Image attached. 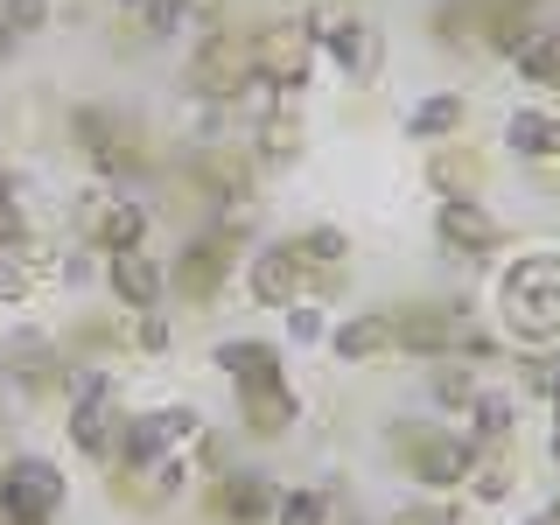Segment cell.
I'll list each match as a JSON object with an SVG mask.
<instances>
[{"label":"cell","mask_w":560,"mask_h":525,"mask_svg":"<svg viewBox=\"0 0 560 525\" xmlns=\"http://www.w3.org/2000/svg\"><path fill=\"white\" fill-rule=\"evenodd\" d=\"M385 442L399 448V463H407L413 483H428V490H463L469 469L483 463L477 434H448V428H434V420H399Z\"/></svg>","instance_id":"obj_1"},{"label":"cell","mask_w":560,"mask_h":525,"mask_svg":"<svg viewBox=\"0 0 560 525\" xmlns=\"http://www.w3.org/2000/svg\"><path fill=\"white\" fill-rule=\"evenodd\" d=\"M498 308L504 329L525 343H553L560 337V259H518L498 280Z\"/></svg>","instance_id":"obj_2"},{"label":"cell","mask_w":560,"mask_h":525,"mask_svg":"<svg viewBox=\"0 0 560 525\" xmlns=\"http://www.w3.org/2000/svg\"><path fill=\"white\" fill-rule=\"evenodd\" d=\"M63 504H70V477L49 455L0 463V525H57Z\"/></svg>","instance_id":"obj_3"},{"label":"cell","mask_w":560,"mask_h":525,"mask_svg":"<svg viewBox=\"0 0 560 525\" xmlns=\"http://www.w3.org/2000/svg\"><path fill=\"white\" fill-rule=\"evenodd\" d=\"M308 35H315V49L337 63L343 84H372V78H378V28H372V22H358V14L337 8V14H315Z\"/></svg>","instance_id":"obj_4"},{"label":"cell","mask_w":560,"mask_h":525,"mask_svg":"<svg viewBox=\"0 0 560 525\" xmlns=\"http://www.w3.org/2000/svg\"><path fill=\"white\" fill-rule=\"evenodd\" d=\"M224 280H232V232H203L168 259V288L189 294V302H210Z\"/></svg>","instance_id":"obj_5"},{"label":"cell","mask_w":560,"mask_h":525,"mask_svg":"<svg viewBox=\"0 0 560 525\" xmlns=\"http://www.w3.org/2000/svg\"><path fill=\"white\" fill-rule=\"evenodd\" d=\"M98 280H105V294H113L127 315H148V308H162V294H168V267L154 253H113L98 267Z\"/></svg>","instance_id":"obj_6"},{"label":"cell","mask_w":560,"mask_h":525,"mask_svg":"<svg viewBox=\"0 0 560 525\" xmlns=\"http://www.w3.org/2000/svg\"><path fill=\"white\" fill-rule=\"evenodd\" d=\"M434 238H442L448 253H463V259H490V253H504V224L490 218L477 197L434 203Z\"/></svg>","instance_id":"obj_7"},{"label":"cell","mask_w":560,"mask_h":525,"mask_svg":"<svg viewBox=\"0 0 560 525\" xmlns=\"http://www.w3.org/2000/svg\"><path fill=\"white\" fill-rule=\"evenodd\" d=\"M245 288H253L259 308H294V302H302V288H308L302 253H294L288 238H280V245H259L253 267H245Z\"/></svg>","instance_id":"obj_8"},{"label":"cell","mask_w":560,"mask_h":525,"mask_svg":"<svg viewBox=\"0 0 560 525\" xmlns=\"http://www.w3.org/2000/svg\"><path fill=\"white\" fill-rule=\"evenodd\" d=\"M148 232H154V210L140 203V197H98L92 203V245H98V259L148 253Z\"/></svg>","instance_id":"obj_9"},{"label":"cell","mask_w":560,"mask_h":525,"mask_svg":"<svg viewBox=\"0 0 560 525\" xmlns=\"http://www.w3.org/2000/svg\"><path fill=\"white\" fill-rule=\"evenodd\" d=\"M393 315H343L337 329H329V358L337 364H378V358H393Z\"/></svg>","instance_id":"obj_10"},{"label":"cell","mask_w":560,"mask_h":525,"mask_svg":"<svg viewBox=\"0 0 560 525\" xmlns=\"http://www.w3.org/2000/svg\"><path fill=\"white\" fill-rule=\"evenodd\" d=\"M238 413H245V434H288L302 420V393L288 378H267V385H238Z\"/></svg>","instance_id":"obj_11"},{"label":"cell","mask_w":560,"mask_h":525,"mask_svg":"<svg viewBox=\"0 0 560 525\" xmlns=\"http://www.w3.org/2000/svg\"><path fill=\"white\" fill-rule=\"evenodd\" d=\"M218 504H224V518H232V525H273V512H280V483L259 477V469H224Z\"/></svg>","instance_id":"obj_12"},{"label":"cell","mask_w":560,"mask_h":525,"mask_svg":"<svg viewBox=\"0 0 560 525\" xmlns=\"http://www.w3.org/2000/svg\"><path fill=\"white\" fill-rule=\"evenodd\" d=\"M63 428H70V448H78V455H92V463H113V448H119V428H127V413H119L113 399H78Z\"/></svg>","instance_id":"obj_13"},{"label":"cell","mask_w":560,"mask_h":525,"mask_svg":"<svg viewBox=\"0 0 560 525\" xmlns=\"http://www.w3.org/2000/svg\"><path fill=\"white\" fill-rule=\"evenodd\" d=\"M210 364H218L232 385H267V378H288L280 372V343L267 337H224L218 350H210Z\"/></svg>","instance_id":"obj_14"},{"label":"cell","mask_w":560,"mask_h":525,"mask_svg":"<svg viewBox=\"0 0 560 525\" xmlns=\"http://www.w3.org/2000/svg\"><path fill=\"white\" fill-rule=\"evenodd\" d=\"M504 148L518 162H560V113H539V105L504 113Z\"/></svg>","instance_id":"obj_15"},{"label":"cell","mask_w":560,"mask_h":525,"mask_svg":"<svg viewBox=\"0 0 560 525\" xmlns=\"http://www.w3.org/2000/svg\"><path fill=\"white\" fill-rule=\"evenodd\" d=\"M393 343L413 350V358H455V323L442 308H407L393 315Z\"/></svg>","instance_id":"obj_16"},{"label":"cell","mask_w":560,"mask_h":525,"mask_svg":"<svg viewBox=\"0 0 560 525\" xmlns=\"http://www.w3.org/2000/svg\"><path fill=\"white\" fill-rule=\"evenodd\" d=\"M463 113H469L463 92H428V98L407 113V140H420V148H442V140L463 133Z\"/></svg>","instance_id":"obj_17"},{"label":"cell","mask_w":560,"mask_h":525,"mask_svg":"<svg viewBox=\"0 0 560 525\" xmlns=\"http://www.w3.org/2000/svg\"><path fill=\"white\" fill-rule=\"evenodd\" d=\"M512 70H518L525 84H539V92H560V35L553 28H533L512 49Z\"/></svg>","instance_id":"obj_18"},{"label":"cell","mask_w":560,"mask_h":525,"mask_svg":"<svg viewBox=\"0 0 560 525\" xmlns=\"http://www.w3.org/2000/svg\"><path fill=\"white\" fill-rule=\"evenodd\" d=\"M518 428V399L512 393H490V385H477V399H469V434L490 448V442H512Z\"/></svg>","instance_id":"obj_19"},{"label":"cell","mask_w":560,"mask_h":525,"mask_svg":"<svg viewBox=\"0 0 560 525\" xmlns=\"http://www.w3.org/2000/svg\"><path fill=\"white\" fill-rule=\"evenodd\" d=\"M197 183L210 189V197H232V203H245V197H253V168H245L238 154H218V148H210V154H197Z\"/></svg>","instance_id":"obj_20"},{"label":"cell","mask_w":560,"mask_h":525,"mask_svg":"<svg viewBox=\"0 0 560 525\" xmlns=\"http://www.w3.org/2000/svg\"><path fill=\"white\" fill-rule=\"evenodd\" d=\"M477 154H463V148H455V154H434V162H428V189H434V197H442V203H455V197H469V189H477Z\"/></svg>","instance_id":"obj_21"},{"label":"cell","mask_w":560,"mask_h":525,"mask_svg":"<svg viewBox=\"0 0 560 525\" xmlns=\"http://www.w3.org/2000/svg\"><path fill=\"white\" fill-rule=\"evenodd\" d=\"M294 253H302V267H343L350 259V232L343 224H308L302 238H288Z\"/></svg>","instance_id":"obj_22"},{"label":"cell","mask_w":560,"mask_h":525,"mask_svg":"<svg viewBox=\"0 0 560 525\" xmlns=\"http://www.w3.org/2000/svg\"><path fill=\"white\" fill-rule=\"evenodd\" d=\"M273 525H337V498L329 490H280Z\"/></svg>","instance_id":"obj_23"},{"label":"cell","mask_w":560,"mask_h":525,"mask_svg":"<svg viewBox=\"0 0 560 525\" xmlns=\"http://www.w3.org/2000/svg\"><path fill=\"white\" fill-rule=\"evenodd\" d=\"M428 399H434V407H469V399H477V378L463 372V358H434V372H428Z\"/></svg>","instance_id":"obj_24"},{"label":"cell","mask_w":560,"mask_h":525,"mask_svg":"<svg viewBox=\"0 0 560 525\" xmlns=\"http://www.w3.org/2000/svg\"><path fill=\"white\" fill-rule=\"evenodd\" d=\"M28 238H35V224H28L22 197H14V175L0 168V253H28Z\"/></svg>","instance_id":"obj_25"},{"label":"cell","mask_w":560,"mask_h":525,"mask_svg":"<svg viewBox=\"0 0 560 525\" xmlns=\"http://www.w3.org/2000/svg\"><path fill=\"white\" fill-rule=\"evenodd\" d=\"M294 154H302V127L288 113L259 119V162H294Z\"/></svg>","instance_id":"obj_26"},{"label":"cell","mask_w":560,"mask_h":525,"mask_svg":"<svg viewBox=\"0 0 560 525\" xmlns=\"http://www.w3.org/2000/svg\"><path fill=\"white\" fill-rule=\"evenodd\" d=\"M49 14H57V0H0V22H8L14 35H43Z\"/></svg>","instance_id":"obj_27"},{"label":"cell","mask_w":560,"mask_h":525,"mask_svg":"<svg viewBox=\"0 0 560 525\" xmlns=\"http://www.w3.org/2000/svg\"><path fill=\"white\" fill-rule=\"evenodd\" d=\"M463 490H469L477 504H504V498H512V469H498V463H477Z\"/></svg>","instance_id":"obj_28"},{"label":"cell","mask_w":560,"mask_h":525,"mask_svg":"<svg viewBox=\"0 0 560 525\" xmlns=\"http://www.w3.org/2000/svg\"><path fill=\"white\" fill-rule=\"evenodd\" d=\"M35 294V267L22 253H0V302H28Z\"/></svg>","instance_id":"obj_29"},{"label":"cell","mask_w":560,"mask_h":525,"mask_svg":"<svg viewBox=\"0 0 560 525\" xmlns=\"http://www.w3.org/2000/svg\"><path fill=\"white\" fill-rule=\"evenodd\" d=\"M140 22H148V35H183L189 28V0H148Z\"/></svg>","instance_id":"obj_30"},{"label":"cell","mask_w":560,"mask_h":525,"mask_svg":"<svg viewBox=\"0 0 560 525\" xmlns=\"http://www.w3.org/2000/svg\"><path fill=\"white\" fill-rule=\"evenodd\" d=\"M288 343H329V323H323V308H315V302H294L288 308Z\"/></svg>","instance_id":"obj_31"},{"label":"cell","mask_w":560,"mask_h":525,"mask_svg":"<svg viewBox=\"0 0 560 525\" xmlns=\"http://www.w3.org/2000/svg\"><path fill=\"white\" fill-rule=\"evenodd\" d=\"M133 343H140V350H168V343H175L168 315H162V308H148V315H140V323H133Z\"/></svg>","instance_id":"obj_32"},{"label":"cell","mask_w":560,"mask_h":525,"mask_svg":"<svg viewBox=\"0 0 560 525\" xmlns=\"http://www.w3.org/2000/svg\"><path fill=\"white\" fill-rule=\"evenodd\" d=\"M413 525H463L455 504H428V512H413Z\"/></svg>","instance_id":"obj_33"},{"label":"cell","mask_w":560,"mask_h":525,"mask_svg":"<svg viewBox=\"0 0 560 525\" xmlns=\"http://www.w3.org/2000/svg\"><path fill=\"white\" fill-rule=\"evenodd\" d=\"M547 399H553V434H560V358H553V378H547Z\"/></svg>","instance_id":"obj_34"},{"label":"cell","mask_w":560,"mask_h":525,"mask_svg":"<svg viewBox=\"0 0 560 525\" xmlns=\"http://www.w3.org/2000/svg\"><path fill=\"white\" fill-rule=\"evenodd\" d=\"M525 525H560V504H547V512H533Z\"/></svg>","instance_id":"obj_35"},{"label":"cell","mask_w":560,"mask_h":525,"mask_svg":"<svg viewBox=\"0 0 560 525\" xmlns=\"http://www.w3.org/2000/svg\"><path fill=\"white\" fill-rule=\"evenodd\" d=\"M113 8H148V0H113Z\"/></svg>","instance_id":"obj_36"},{"label":"cell","mask_w":560,"mask_h":525,"mask_svg":"<svg viewBox=\"0 0 560 525\" xmlns=\"http://www.w3.org/2000/svg\"><path fill=\"white\" fill-rule=\"evenodd\" d=\"M553 35H560V22H553Z\"/></svg>","instance_id":"obj_37"}]
</instances>
